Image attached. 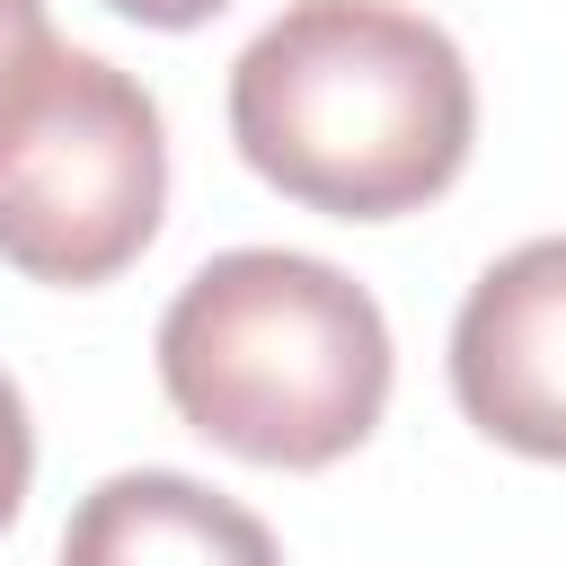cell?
Here are the masks:
<instances>
[{
  "label": "cell",
  "instance_id": "obj_1",
  "mask_svg": "<svg viewBox=\"0 0 566 566\" xmlns=\"http://www.w3.org/2000/svg\"><path fill=\"white\" fill-rule=\"evenodd\" d=\"M230 142L327 221H398L469 168L478 88L460 44L398 0H292L230 62Z\"/></svg>",
  "mask_w": 566,
  "mask_h": 566
},
{
  "label": "cell",
  "instance_id": "obj_2",
  "mask_svg": "<svg viewBox=\"0 0 566 566\" xmlns=\"http://www.w3.org/2000/svg\"><path fill=\"white\" fill-rule=\"evenodd\" d=\"M159 389L212 451L248 469H327L389 407L380 301L301 248L203 256L159 310Z\"/></svg>",
  "mask_w": 566,
  "mask_h": 566
},
{
  "label": "cell",
  "instance_id": "obj_3",
  "mask_svg": "<svg viewBox=\"0 0 566 566\" xmlns=\"http://www.w3.org/2000/svg\"><path fill=\"white\" fill-rule=\"evenodd\" d=\"M168 212V133L133 71L53 44L0 124V265L27 283H115Z\"/></svg>",
  "mask_w": 566,
  "mask_h": 566
},
{
  "label": "cell",
  "instance_id": "obj_4",
  "mask_svg": "<svg viewBox=\"0 0 566 566\" xmlns=\"http://www.w3.org/2000/svg\"><path fill=\"white\" fill-rule=\"evenodd\" d=\"M557 310H566V248L522 239L486 265L451 327V389L478 433L513 442L522 460H557Z\"/></svg>",
  "mask_w": 566,
  "mask_h": 566
},
{
  "label": "cell",
  "instance_id": "obj_5",
  "mask_svg": "<svg viewBox=\"0 0 566 566\" xmlns=\"http://www.w3.org/2000/svg\"><path fill=\"white\" fill-rule=\"evenodd\" d=\"M62 566H283V548L239 495L186 469H115L80 495Z\"/></svg>",
  "mask_w": 566,
  "mask_h": 566
},
{
  "label": "cell",
  "instance_id": "obj_6",
  "mask_svg": "<svg viewBox=\"0 0 566 566\" xmlns=\"http://www.w3.org/2000/svg\"><path fill=\"white\" fill-rule=\"evenodd\" d=\"M62 35H53V18H44V0H0V124L18 115V97L35 88V71H44V53H53Z\"/></svg>",
  "mask_w": 566,
  "mask_h": 566
},
{
  "label": "cell",
  "instance_id": "obj_7",
  "mask_svg": "<svg viewBox=\"0 0 566 566\" xmlns=\"http://www.w3.org/2000/svg\"><path fill=\"white\" fill-rule=\"evenodd\" d=\"M27 478H35V424H27V398H18V380L0 371V531L18 522V504H27Z\"/></svg>",
  "mask_w": 566,
  "mask_h": 566
},
{
  "label": "cell",
  "instance_id": "obj_8",
  "mask_svg": "<svg viewBox=\"0 0 566 566\" xmlns=\"http://www.w3.org/2000/svg\"><path fill=\"white\" fill-rule=\"evenodd\" d=\"M106 9H115V18H133V27H168V35H177V27H203V18H221L230 0H106Z\"/></svg>",
  "mask_w": 566,
  "mask_h": 566
}]
</instances>
